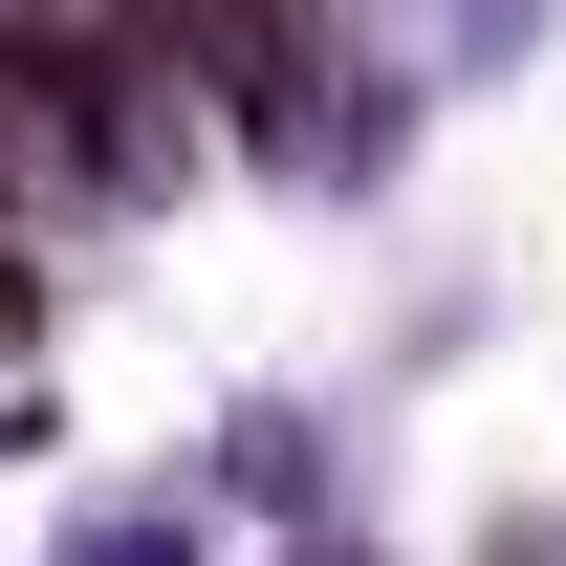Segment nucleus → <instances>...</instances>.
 I'll return each instance as SVG.
<instances>
[{"instance_id": "f257e3e1", "label": "nucleus", "mask_w": 566, "mask_h": 566, "mask_svg": "<svg viewBox=\"0 0 566 566\" xmlns=\"http://www.w3.org/2000/svg\"><path fill=\"white\" fill-rule=\"evenodd\" d=\"M22 175H87V66H44V44H0V197Z\"/></svg>"}]
</instances>
